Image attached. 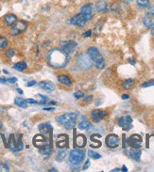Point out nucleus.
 Instances as JSON below:
<instances>
[{"mask_svg": "<svg viewBox=\"0 0 154 172\" xmlns=\"http://www.w3.org/2000/svg\"><path fill=\"white\" fill-rule=\"evenodd\" d=\"M15 53H16V50H15L14 48H9V49H7V50H6V52H5V56H6L8 58H12V57H14Z\"/></svg>", "mask_w": 154, "mask_h": 172, "instance_id": "obj_32", "label": "nucleus"}, {"mask_svg": "<svg viewBox=\"0 0 154 172\" xmlns=\"http://www.w3.org/2000/svg\"><path fill=\"white\" fill-rule=\"evenodd\" d=\"M44 110H46V111H52V110H54V108L53 107H48V108H44Z\"/></svg>", "mask_w": 154, "mask_h": 172, "instance_id": "obj_52", "label": "nucleus"}, {"mask_svg": "<svg viewBox=\"0 0 154 172\" xmlns=\"http://www.w3.org/2000/svg\"><path fill=\"white\" fill-rule=\"evenodd\" d=\"M17 21V17L16 15H14L13 13H8L7 15H5L4 17V22L7 25L12 26L15 22Z\"/></svg>", "mask_w": 154, "mask_h": 172, "instance_id": "obj_19", "label": "nucleus"}, {"mask_svg": "<svg viewBox=\"0 0 154 172\" xmlns=\"http://www.w3.org/2000/svg\"><path fill=\"white\" fill-rule=\"evenodd\" d=\"M86 144V137L83 134H79L76 138V145L79 148H83Z\"/></svg>", "mask_w": 154, "mask_h": 172, "instance_id": "obj_22", "label": "nucleus"}, {"mask_svg": "<svg viewBox=\"0 0 154 172\" xmlns=\"http://www.w3.org/2000/svg\"><path fill=\"white\" fill-rule=\"evenodd\" d=\"M26 67H27V65H26V63L25 61L16 62V63L13 65V68L15 69L16 71H18V72H23V71H25L26 69Z\"/></svg>", "mask_w": 154, "mask_h": 172, "instance_id": "obj_24", "label": "nucleus"}, {"mask_svg": "<svg viewBox=\"0 0 154 172\" xmlns=\"http://www.w3.org/2000/svg\"><path fill=\"white\" fill-rule=\"evenodd\" d=\"M46 59L51 67L61 69L67 66L70 61V57L60 48H53L47 52Z\"/></svg>", "mask_w": 154, "mask_h": 172, "instance_id": "obj_1", "label": "nucleus"}, {"mask_svg": "<svg viewBox=\"0 0 154 172\" xmlns=\"http://www.w3.org/2000/svg\"><path fill=\"white\" fill-rule=\"evenodd\" d=\"M133 85H134V79L129 78V79H126L124 82H123L122 88L124 89H126V90H129V89H131L133 87Z\"/></svg>", "mask_w": 154, "mask_h": 172, "instance_id": "obj_23", "label": "nucleus"}, {"mask_svg": "<svg viewBox=\"0 0 154 172\" xmlns=\"http://www.w3.org/2000/svg\"><path fill=\"white\" fill-rule=\"evenodd\" d=\"M96 10L99 12H107L109 8H108V4L105 0H99L96 4Z\"/></svg>", "mask_w": 154, "mask_h": 172, "instance_id": "obj_15", "label": "nucleus"}, {"mask_svg": "<svg viewBox=\"0 0 154 172\" xmlns=\"http://www.w3.org/2000/svg\"><path fill=\"white\" fill-rule=\"evenodd\" d=\"M143 139L139 134H132L130 138L127 139V145L132 147V148H140L142 146Z\"/></svg>", "mask_w": 154, "mask_h": 172, "instance_id": "obj_9", "label": "nucleus"}, {"mask_svg": "<svg viewBox=\"0 0 154 172\" xmlns=\"http://www.w3.org/2000/svg\"><path fill=\"white\" fill-rule=\"evenodd\" d=\"M95 66H96L97 69H99V70H102V69L105 67V59L102 58V59L95 62Z\"/></svg>", "mask_w": 154, "mask_h": 172, "instance_id": "obj_33", "label": "nucleus"}, {"mask_svg": "<svg viewBox=\"0 0 154 172\" xmlns=\"http://www.w3.org/2000/svg\"><path fill=\"white\" fill-rule=\"evenodd\" d=\"M132 125L130 124V125H128V126H126V127L123 128V130H124V131H128V130H130V129H132Z\"/></svg>", "mask_w": 154, "mask_h": 172, "instance_id": "obj_47", "label": "nucleus"}, {"mask_svg": "<svg viewBox=\"0 0 154 172\" xmlns=\"http://www.w3.org/2000/svg\"><path fill=\"white\" fill-rule=\"evenodd\" d=\"M38 129L42 134H48L52 130V125L50 123H41L38 126Z\"/></svg>", "mask_w": 154, "mask_h": 172, "instance_id": "obj_20", "label": "nucleus"}, {"mask_svg": "<svg viewBox=\"0 0 154 172\" xmlns=\"http://www.w3.org/2000/svg\"><path fill=\"white\" fill-rule=\"evenodd\" d=\"M119 144H120V138L118 135L114 134H111L106 137V145L108 148L115 149L119 146Z\"/></svg>", "mask_w": 154, "mask_h": 172, "instance_id": "obj_8", "label": "nucleus"}, {"mask_svg": "<svg viewBox=\"0 0 154 172\" xmlns=\"http://www.w3.org/2000/svg\"><path fill=\"white\" fill-rule=\"evenodd\" d=\"M8 45H9V40L6 37L0 36V50L7 48Z\"/></svg>", "mask_w": 154, "mask_h": 172, "instance_id": "obj_29", "label": "nucleus"}, {"mask_svg": "<svg viewBox=\"0 0 154 172\" xmlns=\"http://www.w3.org/2000/svg\"><path fill=\"white\" fill-rule=\"evenodd\" d=\"M121 1H122L123 3H125V4H130V3L132 2V0H121Z\"/></svg>", "mask_w": 154, "mask_h": 172, "instance_id": "obj_48", "label": "nucleus"}, {"mask_svg": "<svg viewBox=\"0 0 154 172\" xmlns=\"http://www.w3.org/2000/svg\"><path fill=\"white\" fill-rule=\"evenodd\" d=\"M70 24H72L73 25H76L78 27H84L86 25V21L85 19L82 17V15L80 13H78L76 15H74L71 19H70Z\"/></svg>", "mask_w": 154, "mask_h": 172, "instance_id": "obj_13", "label": "nucleus"}, {"mask_svg": "<svg viewBox=\"0 0 154 172\" xmlns=\"http://www.w3.org/2000/svg\"><path fill=\"white\" fill-rule=\"evenodd\" d=\"M66 155H67L66 151H65V150H64V151H60V152L57 153V155H56V159H57L58 162H63V161L65 159Z\"/></svg>", "mask_w": 154, "mask_h": 172, "instance_id": "obj_28", "label": "nucleus"}, {"mask_svg": "<svg viewBox=\"0 0 154 172\" xmlns=\"http://www.w3.org/2000/svg\"><path fill=\"white\" fill-rule=\"evenodd\" d=\"M3 73H4V74H6V75H8V74H9V72H8V71H6V70H4V71H3Z\"/></svg>", "mask_w": 154, "mask_h": 172, "instance_id": "obj_55", "label": "nucleus"}, {"mask_svg": "<svg viewBox=\"0 0 154 172\" xmlns=\"http://www.w3.org/2000/svg\"><path fill=\"white\" fill-rule=\"evenodd\" d=\"M92 35V31L91 30H87L83 33V37L84 38H87V37H90Z\"/></svg>", "mask_w": 154, "mask_h": 172, "instance_id": "obj_43", "label": "nucleus"}, {"mask_svg": "<svg viewBox=\"0 0 154 172\" xmlns=\"http://www.w3.org/2000/svg\"><path fill=\"white\" fill-rule=\"evenodd\" d=\"M107 115H108V113L106 111H102L99 109H95L91 112V118L96 123H99V121H101L103 119H105L107 117Z\"/></svg>", "mask_w": 154, "mask_h": 172, "instance_id": "obj_10", "label": "nucleus"}, {"mask_svg": "<svg viewBox=\"0 0 154 172\" xmlns=\"http://www.w3.org/2000/svg\"><path fill=\"white\" fill-rule=\"evenodd\" d=\"M33 144L35 147L37 148H43V147H46L49 144V141L47 138H46L45 136H43L42 134H37L34 136L33 138Z\"/></svg>", "mask_w": 154, "mask_h": 172, "instance_id": "obj_12", "label": "nucleus"}, {"mask_svg": "<svg viewBox=\"0 0 154 172\" xmlns=\"http://www.w3.org/2000/svg\"><path fill=\"white\" fill-rule=\"evenodd\" d=\"M121 98H122V100H128V99H130V95L129 94H123L121 96Z\"/></svg>", "mask_w": 154, "mask_h": 172, "instance_id": "obj_44", "label": "nucleus"}, {"mask_svg": "<svg viewBox=\"0 0 154 172\" xmlns=\"http://www.w3.org/2000/svg\"><path fill=\"white\" fill-rule=\"evenodd\" d=\"M150 33H151V35L154 37V24L152 25V26H151V28H150Z\"/></svg>", "mask_w": 154, "mask_h": 172, "instance_id": "obj_49", "label": "nucleus"}, {"mask_svg": "<svg viewBox=\"0 0 154 172\" xmlns=\"http://www.w3.org/2000/svg\"><path fill=\"white\" fill-rule=\"evenodd\" d=\"M4 170V171H10V166L7 164H0V171Z\"/></svg>", "mask_w": 154, "mask_h": 172, "instance_id": "obj_37", "label": "nucleus"}, {"mask_svg": "<svg viewBox=\"0 0 154 172\" xmlns=\"http://www.w3.org/2000/svg\"><path fill=\"white\" fill-rule=\"evenodd\" d=\"M92 127V124L91 122H89L88 120H82L79 124H78V128L79 130H88Z\"/></svg>", "mask_w": 154, "mask_h": 172, "instance_id": "obj_25", "label": "nucleus"}, {"mask_svg": "<svg viewBox=\"0 0 154 172\" xmlns=\"http://www.w3.org/2000/svg\"><path fill=\"white\" fill-rule=\"evenodd\" d=\"M2 126H3V125H2V123H0V129L2 128Z\"/></svg>", "mask_w": 154, "mask_h": 172, "instance_id": "obj_57", "label": "nucleus"}, {"mask_svg": "<svg viewBox=\"0 0 154 172\" xmlns=\"http://www.w3.org/2000/svg\"><path fill=\"white\" fill-rule=\"evenodd\" d=\"M7 82L11 83V84H14V83L17 82V78L16 77H10V78L7 79Z\"/></svg>", "mask_w": 154, "mask_h": 172, "instance_id": "obj_40", "label": "nucleus"}, {"mask_svg": "<svg viewBox=\"0 0 154 172\" xmlns=\"http://www.w3.org/2000/svg\"><path fill=\"white\" fill-rule=\"evenodd\" d=\"M39 152H40V154H42V155H50V154L53 152V150H52V148H51L49 145H47V146H46V147L40 148V149H39Z\"/></svg>", "mask_w": 154, "mask_h": 172, "instance_id": "obj_26", "label": "nucleus"}, {"mask_svg": "<svg viewBox=\"0 0 154 172\" xmlns=\"http://www.w3.org/2000/svg\"><path fill=\"white\" fill-rule=\"evenodd\" d=\"M74 96H75V98H76V99H80V98H83V97H84V93H83L82 91L79 90V91L75 92Z\"/></svg>", "mask_w": 154, "mask_h": 172, "instance_id": "obj_38", "label": "nucleus"}, {"mask_svg": "<svg viewBox=\"0 0 154 172\" xmlns=\"http://www.w3.org/2000/svg\"><path fill=\"white\" fill-rule=\"evenodd\" d=\"M122 171H124V172H127L128 171V169H127V167H126V165H123L122 166V169H121Z\"/></svg>", "mask_w": 154, "mask_h": 172, "instance_id": "obj_50", "label": "nucleus"}, {"mask_svg": "<svg viewBox=\"0 0 154 172\" xmlns=\"http://www.w3.org/2000/svg\"><path fill=\"white\" fill-rule=\"evenodd\" d=\"M58 80H59V82L60 84H63L65 86H68V87L72 86V80L66 75H58Z\"/></svg>", "mask_w": 154, "mask_h": 172, "instance_id": "obj_18", "label": "nucleus"}, {"mask_svg": "<svg viewBox=\"0 0 154 172\" xmlns=\"http://www.w3.org/2000/svg\"><path fill=\"white\" fill-rule=\"evenodd\" d=\"M49 171H57L55 168H52V169H49Z\"/></svg>", "mask_w": 154, "mask_h": 172, "instance_id": "obj_56", "label": "nucleus"}, {"mask_svg": "<svg viewBox=\"0 0 154 172\" xmlns=\"http://www.w3.org/2000/svg\"><path fill=\"white\" fill-rule=\"evenodd\" d=\"M84 158H85V152L83 150L75 149L71 151L68 157V162L73 165L79 166L83 162Z\"/></svg>", "mask_w": 154, "mask_h": 172, "instance_id": "obj_3", "label": "nucleus"}, {"mask_svg": "<svg viewBox=\"0 0 154 172\" xmlns=\"http://www.w3.org/2000/svg\"><path fill=\"white\" fill-rule=\"evenodd\" d=\"M16 90H17V92H18V93H20V94H23V93H24V92H23V90H22V89H20V88H17Z\"/></svg>", "mask_w": 154, "mask_h": 172, "instance_id": "obj_53", "label": "nucleus"}, {"mask_svg": "<svg viewBox=\"0 0 154 172\" xmlns=\"http://www.w3.org/2000/svg\"><path fill=\"white\" fill-rule=\"evenodd\" d=\"M69 1H72V0H69Z\"/></svg>", "mask_w": 154, "mask_h": 172, "instance_id": "obj_58", "label": "nucleus"}, {"mask_svg": "<svg viewBox=\"0 0 154 172\" xmlns=\"http://www.w3.org/2000/svg\"><path fill=\"white\" fill-rule=\"evenodd\" d=\"M28 24L24 21V20H17L12 25V29L10 31L12 36H18L20 34L24 33L26 29H27Z\"/></svg>", "mask_w": 154, "mask_h": 172, "instance_id": "obj_4", "label": "nucleus"}, {"mask_svg": "<svg viewBox=\"0 0 154 172\" xmlns=\"http://www.w3.org/2000/svg\"><path fill=\"white\" fill-rule=\"evenodd\" d=\"M35 85H36V81H35V80H31V81L27 82L26 86L27 88H30V87H33V86H35Z\"/></svg>", "mask_w": 154, "mask_h": 172, "instance_id": "obj_39", "label": "nucleus"}, {"mask_svg": "<svg viewBox=\"0 0 154 172\" xmlns=\"http://www.w3.org/2000/svg\"><path fill=\"white\" fill-rule=\"evenodd\" d=\"M128 61H130V62L132 63V65H134V63H135V60H132L131 57H130V58H128Z\"/></svg>", "mask_w": 154, "mask_h": 172, "instance_id": "obj_51", "label": "nucleus"}, {"mask_svg": "<svg viewBox=\"0 0 154 172\" xmlns=\"http://www.w3.org/2000/svg\"><path fill=\"white\" fill-rule=\"evenodd\" d=\"M146 16H149V17L154 16V5H149L147 7V11H146Z\"/></svg>", "mask_w": 154, "mask_h": 172, "instance_id": "obj_35", "label": "nucleus"}, {"mask_svg": "<svg viewBox=\"0 0 154 172\" xmlns=\"http://www.w3.org/2000/svg\"><path fill=\"white\" fill-rule=\"evenodd\" d=\"M88 156L91 157L92 159H95V160H98V159L101 158V155L99 153H98V152H96L94 151H92V150L88 151Z\"/></svg>", "mask_w": 154, "mask_h": 172, "instance_id": "obj_31", "label": "nucleus"}, {"mask_svg": "<svg viewBox=\"0 0 154 172\" xmlns=\"http://www.w3.org/2000/svg\"><path fill=\"white\" fill-rule=\"evenodd\" d=\"M26 101L27 104H32V105L37 104V101H35L34 99H31V98H28V99H26Z\"/></svg>", "mask_w": 154, "mask_h": 172, "instance_id": "obj_41", "label": "nucleus"}, {"mask_svg": "<svg viewBox=\"0 0 154 172\" xmlns=\"http://www.w3.org/2000/svg\"><path fill=\"white\" fill-rule=\"evenodd\" d=\"M153 86H154V79H150V80L143 83L141 85V88H149V87H153Z\"/></svg>", "mask_w": 154, "mask_h": 172, "instance_id": "obj_36", "label": "nucleus"}, {"mask_svg": "<svg viewBox=\"0 0 154 172\" xmlns=\"http://www.w3.org/2000/svg\"><path fill=\"white\" fill-rule=\"evenodd\" d=\"M6 82H7V78L0 77V83H1V84H6Z\"/></svg>", "mask_w": 154, "mask_h": 172, "instance_id": "obj_46", "label": "nucleus"}, {"mask_svg": "<svg viewBox=\"0 0 154 172\" xmlns=\"http://www.w3.org/2000/svg\"><path fill=\"white\" fill-rule=\"evenodd\" d=\"M14 104L18 106H20L21 108H26L27 107V102L25 99H23L22 97H16L14 99Z\"/></svg>", "mask_w": 154, "mask_h": 172, "instance_id": "obj_21", "label": "nucleus"}, {"mask_svg": "<svg viewBox=\"0 0 154 172\" xmlns=\"http://www.w3.org/2000/svg\"><path fill=\"white\" fill-rule=\"evenodd\" d=\"M115 171H121V169L120 168H114V169L112 170V172H115Z\"/></svg>", "mask_w": 154, "mask_h": 172, "instance_id": "obj_54", "label": "nucleus"}, {"mask_svg": "<svg viewBox=\"0 0 154 172\" xmlns=\"http://www.w3.org/2000/svg\"><path fill=\"white\" fill-rule=\"evenodd\" d=\"M132 119L131 116H124V117H121V118L118 120L117 124H118L120 127L124 128V127H126V126L132 124Z\"/></svg>", "mask_w": 154, "mask_h": 172, "instance_id": "obj_16", "label": "nucleus"}, {"mask_svg": "<svg viewBox=\"0 0 154 172\" xmlns=\"http://www.w3.org/2000/svg\"><path fill=\"white\" fill-rule=\"evenodd\" d=\"M143 23L147 28H151V26L153 25V21H152L151 17H149V16H146L143 20Z\"/></svg>", "mask_w": 154, "mask_h": 172, "instance_id": "obj_30", "label": "nucleus"}, {"mask_svg": "<svg viewBox=\"0 0 154 172\" xmlns=\"http://www.w3.org/2000/svg\"><path fill=\"white\" fill-rule=\"evenodd\" d=\"M92 99H93V96H91V95H90V96H85V97H84V101H85V102H90Z\"/></svg>", "mask_w": 154, "mask_h": 172, "instance_id": "obj_45", "label": "nucleus"}, {"mask_svg": "<svg viewBox=\"0 0 154 172\" xmlns=\"http://www.w3.org/2000/svg\"><path fill=\"white\" fill-rule=\"evenodd\" d=\"M94 5L92 3H87L80 8V14L85 19V21H90L94 16Z\"/></svg>", "mask_w": 154, "mask_h": 172, "instance_id": "obj_6", "label": "nucleus"}, {"mask_svg": "<svg viewBox=\"0 0 154 172\" xmlns=\"http://www.w3.org/2000/svg\"><path fill=\"white\" fill-rule=\"evenodd\" d=\"M87 55L91 57V59L93 60V62H97V61L103 58L102 55L100 54L99 49L96 48V47H89L88 50H87Z\"/></svg>", "mask_w": 154, "mask_h": 172, "instance_id": "obj_11", "label": "nucleus"}, {"mask_svg": "<svg viewBox=\"0 0 154 172\" xmlns=\"http://www.w3.org/2000/svg\"><path fill=\"white\" fill-rule=\"evenodd\" d=\"M39 87L46 91H53L55 89V85L50 81H41L39 82Z\"/></svg>", "mask_w": 154, "mask_h": 172, "instance_id": "obj_14", "label": "nucleus"}, {"mask_svg": "<svg viewBox=\"0 0 154 172\" xmlns=\"http://www.w3.org/2000/svg\"><path fill=\"white\" fill-rule=\"evenodd\" d=\"M77 65L81 70H88L93 65V60L91 59V57L86 54H80L78 58H77Z\"/></svg>", "mask_w": 154, "mask_h": 172, "instance_id": "obj_5", "label": "nucleus"}, {"mask_svg": "<svg viewBox=\"0 0 154 172\" xmlns=\"http://www.w3.org/2000/svg\"><path fill=\"white\" fill-rule=\"evenodd\" d=\"M90 160L88 159V160H86V162H85V164H84V165H83V167H82V170H86L89 166H90Z\"/></svg>", "mask_w": 154, "mask_h": 172, "instance_id": "obj_42", "label": "nucleus"}, {"mask_svg": "<svg viewBox=\"0 0 154 172\" xmlns=\"http://www.w3.org/2000/svg\"><path fill=\"white\" fill-rule=\"evenodd\" d=\"M78 119V113H66L61 116H59L56 120L63 125L65 129L71 130L76 125V121Z\"/></svg>", "mask_w": 154, "mask_h": 172, "instance_id": "obj_2", "label": "nucleus"}, {"mask_svg": "<svg viewBox=\"0 0 154 172\" xmlns=\"http://www.w3.org/2000/svg\"><path fill=\"white\" fill-rule=\"evenodd\" d=\"M141 154H142V152L139 150V148H132L130 150V156H131V158L133 159L136 162L140 161Z\"/></svg>", "mask_w": 154, "mask_h": 172, "instance_id": "obj_17", "label": "nucleus"}, {"mask_svg": "<svg viewBox=\"0 0 154 172\" xmlns=\"http://www.w3.org/2000/svg\"><path fill=\"white\" fill-rule=\"evenodd\" d=\"M103 25V21H99L98 22L96 25H95V27H94V31H95V34H99L100 31H101V28H102V25Z\"/></svg>", "mask_w": 154, "mask_h": 172, "instance_id": "obj_34", "label": "nucleus"}, {"mask_svg": "<svg viewBox=\"0 0 154 172\" xmlns=\"http://www.w3.org/2000/svg\"><path fill=\"white\" fill-rule=\"evenodd\" d=\"M136 4H137L138 8L146 9L149 6L150 2H149V0H136Z\"/></svg>", "mask_w": 154, "mask_h": 172, "instance_id": "obj_27", "label": "nucleus"}, {"mask_svg": "<svg viewBox=\"0 0 154 172\" xmlns=\"http://www.w3.org/2000/svg\"><path fill=\"white\" fill-rule=\"evenodd\" d=\"M77 47H78V44L75 41H65V42H61L60 43V49L64 50L68 55L73 54Z\"/></svg>", "mask_w": 154, "mask_h": 172, "instance_id": "obj_7", "label": "nucleus"}]
</instances>
